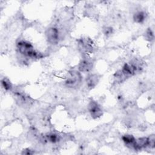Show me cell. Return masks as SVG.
<instances>
[{
	"label": "cell",
	"instance_id": "277c9868",
	"mask_svg": "<svg viewBox=\"0 0 155 155\" xmlns=\"http://www.w3.org/2000/svg\"><path fill=\"white\" fill-rule=\"evenodd\" d=\"M78 48L84 54L87 55L93 52L94 49L93 41L88 38H82L78 40Z\"/></svg>",
	"mask_w": 155,
	"mask_h": 155
},
{
	"label": "cell",
	"instance_id": "6da1fadb",
	"mask_svg": "<svg viewBox=\"0 0 155 155\" xmlns=\"http://www.w3.org/2000/svg\"><path fill=\"white\" fill-rule=\"evenodd\" d=\"M16 48L21 54L27 58L39 59L43 56L41 52L34 48L33 45L30 42L25 39L18 41Z\"/></svg>",
	"mask_w": 155,
	"mask_h": 155
},
{
	"label": "cell",
	"instance_id": "5b68a950",
	"mask_svg": "<svg viewBox=\"0 0 155 155\" xmlns=\"http://www.w3.org/2000/svg\"><path fill=\"white\" fill-rule=\"evenodd\" d=\"M88 112L93 119H97L103 114V110L101 106L95 101L91 100L88 105Z\"/></svg>",
	"mask_w": 155,
	"mask_h": 155
},
{
	"label": "cell",
	"instance_id": "8992f818",
	"mask_svg": "<svg viewBox=\"0 0 155 155\" xmlns=\"http://www.w3.org/2000/svg\"><path fill=\"white\" fill-rule=\"evenodd\" d=\"M94 61L87 55H84L78 65V70L80 72L87 73L91 71L93 67Z\"/></svg>",
	"mask_w": 155,
	"mask_h": 155
},
{
	"label": "cell",
	"instance_id": "9a60e30c",
	"mask_svg": "<svg viewBox=\"0 0 155 155\" xmlns=\"http://www.w3.org/2000/svg\"><path fill=\"white\" fill-rule=\"evenodd\" d=\"M103 32L104 34L106 36H110L111 35V34L113 32V29L111 27H105L104 30H103Z\"/></svg>",
	"mask_w": 155,
	"mask_h": 155
},
{
	"label": "cell",
	"instance_id": "9c48e42d",
	"mask_svg": "<svg viewBox=\"0 0 155 155\" xmlns=\"http://www.w3.org/2000/svg\"><path fill=\"white\" fill-rule=\"evenodd\" d=\"M15 97L17 102L19 104V105H29L30 101L28 96L25 95L24 93H22L19 91H16L15 93Z\"/></svg>",
	"mask_w": 155,
	"mask_h": 155
},
{
	"label": "cell",
	"instance_id": "30bf717a",
	"mask_svg": "<svg viewBox=\"0 0 155 155\" xmlns=\"http://www.w3.org/2000/svg\"><path fill=\"white\" fill-rule=\"evenodd\" d=\"M147 17V15L145 11L137 10L133 14V19L136 23L142 24L146 20Z\"/></svg>",
	"mask_w": 155,
	"mask_h": 155
},
{
	"label": "cell",
	"instance_id": "3957f363",
	"mask_svg": "<svg viewBox=\"0 0 155 155\" xmlns=\"http://www.w3.org/2000/svg\"><path fill=\"white\" fill-rule=\"evenodd\" d=\"M45 37L47 42L55 45L59 43L61 39V33L56 27H50L45 31Z\"/></svg>",
	"mask_w": 155,
	"mask_h": 155
},
{
	"label": "cell",
	"instance_id": "7a4b0ae2",
	"mask_svg": "<svg viewBox=\"0 0 155 155\" xmlns=\"http://www.w3.org/2000/svg\"><path fill=\"white\" fill-rule=\"evenodd\" d=\"M82 81V76L78 70H71L65 81V85L69 88H77L80 87Z\"/></svg>",
	"mask_w": 155,
	"mask_h": 155
},
{
	"label": "cell",
	"instance_id": "4fadbf2b",
	"mask_svg": "<svg viewBox=\"0 0 155 155\" xmlns=\"http://www.w3.org/2000/svg\"><path fill=\"white\" fill-rule=\"evenodd\" d=\"M2 87L6 91H11L13 88V86L10 81L5 78H4L1 81Z\"/></svg>",
	"mask_w": 155,
	"mask_h": 155
},
{
	"label": "cell",
	"instance_id": "52a82bcc",
	"mask_svg": "<svg viewBox=\"0 0 155 155\" xmlns=\"http://www.w3.org/2000/svg\"><path fill=\"white\" fill-rule=\"evenodd\" d=\"M149 146V140L148 137H143L138 139H136L135 143L134 145L133 150H140L143 148L148 147Z\"/></svg>",
	"mask_w": 155,
	"mask_h": 155
},
{
	"label": "cell",
	"instance_id": "7c38bea8",
	"mask_svg": "<svg viewBox=\"0 0 155 155\" xmlns=\"http://www.w3.org/2000/svg\"><path fill=\"white\" fill-rule=\"evenodd\" d=\"M45 139L47 142H49L51 143H56L61 140V137L58 133L51 132L45 135Z\"/></svg>",
	"mask_w": 155,
	"mask_h": 155
},
{
	"label": "cell",
	"instance_id": "8fae6325",
	"mask_svg": "<svg viewBox=\"0 0 155 155\" xmlns=\"http://www.w3.org/2000/svg\"><path fill=\"white\" fill-rule=\"evenodd\" d=\"M122 141L124 142V143H125V145L127 147H128L129 148H131V149H133L136 138L133 135L128 134H125V135L122 136Z\"/></svg>",
	"mask_w": 155,
	"mask_h": 155
},
{
	"label": "cell",
	"instance_id": "5bb4252c",
	"mask_svg": "<svg viewBox=\"0 0 155 155\" xmlns=\"http://www.w3.org/2000/svg\"><path fill=\"white\" fill-rule=\"evenodd\" d=\"M145 38L147 40H148L150 42H151L154 40V32L153 31V30L151 28H148L145 33Z\"/></svg>",
	"mask_w": 155,
	"mask_h": 155
},
{
	"label": "cell",
	"instance_id": "2e32d148",
	"mask_svg": "<svg viewBox=\"0 0 155 155\" xmlns=\"http://www.w3.org/2000/svg\"><path fill=\"white\" fill-rule=\"evenodd\" d=\"M22 154H34V151H33L30 148H26L22 151Z\"/></svg>",
	"mask_w": 155,
	"mask_h": 155
},
{
	"label": "cell",
	"instance_id": "ba28073f",
	"mask_svg": "<svg viewBox=\"0 0 155 155\" xmlns=\"http://www.w3.org/2000/svg\"><path fill=\"white\" fill-rule=\"evenodd\" d=\"M99 76L97 74H90L86 78V85L88 89L94 88L99 81Z\"/></svg>",
	"mask_w": 155,
	"mask_h": 155
}]
</instances>
